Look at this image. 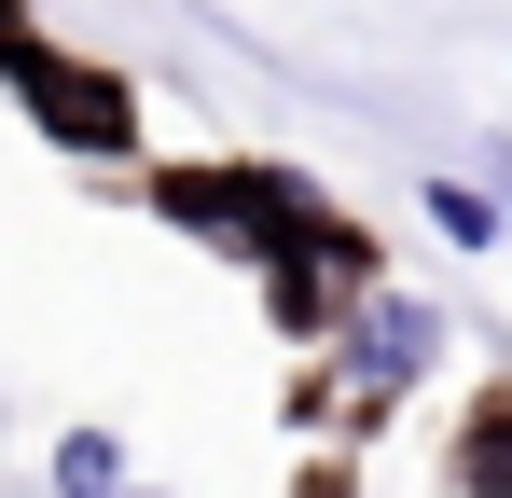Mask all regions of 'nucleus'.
I'll return each instance as SVG.
<instances>
[{"mask_svg":"<svg viewBox=\"0 0 512 498\" xmlns=\"http://www.w3.org/2000/svg\"><path fill=\"white\" fill-rule=\"evenodd\" d=\"M139 194H153V222H180V236H208V249H236V263H277V236L319 208L291 166H153Z\"/></svg>","mask_w":512,"mask_h":498,"instance_id":"nucleus-1","label":"nucleus"},{"mask_svg":"<svg viewBox=\"0 0 512 498\" xmlns=\"http://www.w3.org/2000/svg\"><path fill=\"white\" fill-rule=\"evenodd\" d=\"M0 83L28 97V125H42L56 153H125V139H139L125 70H97V56H70V42H42V28H14V42H0Z\"/></svg>","mask_w":512,"mask_h":498,"instance_id":"nucleus-2","label":"nucleus"},{"mask_svg":"<svg viewBox=\"0 0 512 498\" xmlns=\"http://www.w3.org/2000/svg\"><path fill=\"white\" fill-rule=\"evenodd\" d=\"M374 291V236L346 222V208H305L291 236H277V263H263V305H277V332L291 346H319V332H346V305Z\"/></svg>","mask_w":512,"mask_h":498,"instance_id":"nucleus-3","label":"nucleus"},{"mask_svg":"<svg viewBox=\"0 0 512 498\" xmlns=\"http://www.w3.org/2000/svg\"><path fill=\"white\" fill-rule=\"evenodd\" d=\"M346 415H374L388 402V388H416L429 360H443V319H429L416 291H360V305H346Z\"/></svg>","mask_w":512,"mask_h":498,"instance_id":"nucleus-4","label":"nucleus"},{"mask_svg":"<svg viewBox=\"0 0 512 498\" xmlns=\"http://www.w3.org/2000/svg\"><path fill=\"white\" fill-rule=\"evenodd\" d=\"M443 485H457V498H512V374H499L471 415H457V457H443Z\"/></svg>","mask_w":512,"mask_h":498,"instance_id":"nucleus-5","label":"nucleus"},{"mask_svg":"<svg viewBox=\"0 0 512 498\" xmlns=\"http://www.w3.org/2000/svg\"><path fill=\"white\" fill-rule=\"evenodd\" d=\"M56 498H125V443L111 429H70L56 443Z\"/></svg>","mask_w":512,"mask_h":498,"instance_id":"nucleus-6","label":"nucleus"},{"mask_svg":"<svg viewBox=\"0 0 512 498\" xmlns=\"http://www.w3.org/2000/svg\"><path fill=\"white\" fill-rule=\"evenodd\" d=\"M429 222L457 249H499V194H471V180H429Z\"/></svg>","mask_w":512,"mask_h":498,"instance_id":"nucleus-7","label":"nucleus"},{"mask_svg":"<svg viewBox=\"0 0 512 498\" xmlns=\"http://www.w3.org/2000/svg\"><path fill=\"white\" fill-rule=\"evenodd\" d=\"M291 498H360V471H346V457H319V471H305Z\"/></svg>","mask_w":512,"mask_h":498,"instance_id":"nucleus-8","label":"nucleus"},{"mask_svg":"<svg viewBox=\"0 0 512 498\" xmlns=\"http://www.w3.org/2000/svg\"><path fill=\"white\" fill-rule=\"evenodd\" d=\"M125 498H139V485H125Z\"/></svg>","mask_w":512,"mask_h":498,"instance_id":"nucleus-9","label":"nucleus"},{"mask_svg":"<svg viewBox=\"0 0 512 498\" xmlns=\"http://www.w3.org/2000/svg\"><path fill=\"white\" fill-rule=\"evenodd\" d=\"M499 180H512V166H499Z\"/></svg>","mask_w":512,"mask_h":498,"instance_id":"nucleus-10","label":"nucleus"}]
</instances>
